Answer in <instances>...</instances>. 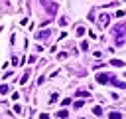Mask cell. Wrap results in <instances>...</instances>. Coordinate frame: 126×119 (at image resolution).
Masks as SVG:
<instances>
[{
  "label": "cell",
  "instance_id": "obj_1",
  "mask_svg": "<svg viewBox=\"0 0 126 119\" xmlns=\"http://www.w3.org/2000/svg\"><path fill=\"white\" fill-rule=\"evenodd\" d=\"M96 81L98 83H106V81H110V75L108 73H100V75H96Z\"/></svg>",
  "mask_w": 126,
  "mask_h": 119
},
{
  "label": "cell",
  "instance_id": "obj_2",
  "mask_svg": "<svg viewBox=\"0 0 126 119\" xmlns=\"http://www.w3.org/2000/svg\"><path fill=\"white\" fill-rule=\"evenodd\" d=\"M110 20V16L108 14H100V22H102V26H106V22Z\"/></svg>",
  "mask_w": 126,
  "mask_h": 119
},
{
  "label": "cell",
  "instance_id": "obj_3",
  "mask_svg": "<svg viewBox=\"0 0 126 119\" xmlns=\"http://www.w3.org/2000/svg\"><path fill=\"white\" fill-rule=\"evenodd\" d=\"M110 65H116V67H122V65H124V61H120V60H112V61H110Z\"/></svg>",
  "mask_w": 126,
  "mask_h": 119
},
{
  "label": "cell",
  "instance_id": "obj_4",
  "mask_svg": "<svg viewBox=\"0 0 126 119\" xmlns=\"http://www.w3.org/2000/svg\"><path fill=\"white\" fill-rule=\"evenodd\" d=\"M108 119H122V115L114 111V113H110V115H108Z\"/></svg>",
  "mask_w": 126,
  "mask_h": 119
},
{
  "label": "cell",
  "instance_id": "obj_5",
  "mask_svg": "<svg viewBox=\"0 0 126 119\" xmlns=\"http://www.w3.org/2000/svg\"><path fill=\"white\" fill-rule=\"evenodd\" d=\"M57 117H59V119H65V117H67V111H59Z\"/></svg>",
  "mask_w": 126,
  "mask_h": 119
},
{
  "label": "cell",
  "instance_id": "obj_6",
  "mask_svg": "<svg viewBox=\"0 0 126 119\" xmlns=\"http://www.w3.org/2000/svg\"><path fill=\"white\" fill-rule=\"evenodd\" d=\"M39 119H49V115H45V113H41V115H39Z\"/></svg>",
  "mask_w": 126,
  "mask_h": 119
},
{
  "label": "cell",
  "instance_id": "obj_7",
  "mask_svg": "<svg viewBox=\"0 0 126 119\" xmlns=\"http://www.w3.org/2000/svg\"><path fill=\"white\" fill-rule=\"evenodd\" d=\"M124 75H126V71H124Z\"/></svg>",
  "mask_w": 126,
  "mask_h": 119
}]
</instances>
